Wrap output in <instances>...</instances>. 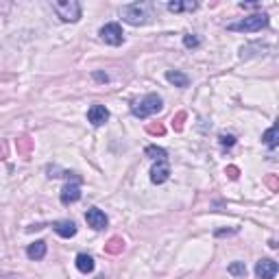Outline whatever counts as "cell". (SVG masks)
Wrapping results in <instances>:
<instances>
[{"label": "cell", "instance_id": "obj_1", "mask_svg": "<svg viewBox=\"0 0 279 279\" xmlns=\"http://www.w3.org/2000/svg\"><path fill=\"white\" fill-rule=\"evenodd\" d=\"M120 18L127 24L140 26V24L149 22V20L153 18V13H151V7L146 3H131V5H124L120 9Z\"/></svg>", "mask_w": 279, "mask_h": 279}, {"label": "cell", "instance_id": "obj_2", "mask_svg": "<svg viewBox=\"0 0 279 279\" xmlns=\"http://www.w3.org/2000/svg\"><path fill=\"white\" fill-rule=\"evenodd\" d=\"M162 96L157 94H146L144 98H140V101H135L133 105H131V114H133L135 118H149L153 114H157L159 109H162Z\"/></svg>", "mask_w": 279, "mask_h": 279}, {"label": "cell", "instance_id": "obj_3", "mask_svg": "<svg viewBox=\"0 0 279 279\" xmlns=\"http://www.w3.org/2000/svg\"><path fill=\"white\" fill-rule=\"evenodd\" d=\"M268 26V16L266 13H255V16H249L240 20V22H234L229 24L227 29L229 31H238V33H255V31H262Z\"/></svg>", "mask_w": 279, "mask_h": 279}, {"label": "cell", "instance_id": "obj_4", "mask_svg": "<svg viewBox=\"0 0 279 279\" xmlns=\"http://www.w3.org/2000/svg\"><path fill=\"white\" fill-rule=\"evenodd\" d=\"M52 9L63 22H77L81 18V5L77 0H52Z\"/></svg>", "mask_w": 279, "mask_h": 279}, {"label": "cell", "instance_id": "obj_5", "mask_svg": "<svg viewBox=\"0 0 279 279\" xmlns=\"http://www.w3.org/2000/svg\"><path fill=\"white\" fill-rule=\"evenodd\" d=\"M98 35H101V39L105 44L109 46H120L124 42V33H122V26L118 22H109L105 24L101 31H98Z\"/></svg>", "mask_w": 279, "mask_h": 279}, {"label": "cell", "instance_id": "obj_6", "mask_svg": "<svg viewBox=\"0 0 279 279\" xmlns=\"http://www.w3.org/2000/svg\"><path fill=\"white\" fill-rule=\"evenodd\" d=\"M85 221H88L90 227L96 229V231H101V229H105L109 225L107 216H105V212L98 210V207H90L88 212H85Z\"/></svg>", "mask_w": 279, "mask_h": 279}, {"label": "cell", "instance_id": "obj_7", "mask_svg": "<svg viewBox=\"0 0 279 279\" xmlns=\"http://www.w3.org/2000/svg\"><path fill=\"white\" fill-rule=\"evenodd\" d=\"M277 262L270 260V257H262L260 262L255 264V275L260 279H273L277 275Z\"/></svg>", "mask_w": 279, "mask_h": 279}, {"label": "cell", "instance_id": "obj_8", "mask_svg": "<svg viewBox=\"0 0 279 279\" xmlns=\"http://www.w3.org/2000/svg\"><path fill=\"white\" fill-rule=\"evenodd\" d=\"M88 120L94 124V127H101L109 120V109L105 107V105H92L88 109Z\"/></svg>", "mask_w": 279, "mask_h": 279}, {"label": "cell", "instance_id": "obj_9", "mask_svg": "<svg viewBox=\"0 0 279 279\" xmlns=\"http://www.w3.org/2000/svg\"><path fill=\"white\" fill-rule=\"evenodd\" d=\"M61 203L63 205H70V203H77L79 198H81V188H79V181H68L63 185V190H61Z\"/></svg>", "mask_w": 279, "mask_h": 279}, {"label": "cell", "instance_id": "obj_10", "mask_svg": "<svg viewBox=\"0 0 279 279\" xmlns=\"http://www.w3.org/2000/svg\"><path fill=\"white\" fill-rule=\"evenodd\" d=\"M168 177H170V168H168V164L166 162H157L155 166L151 168V181L153 183H166L168 181Z\"/></svg>", "mask_w": 279, "mask_h": 279}, {"label": "cell", "instance_id": "obj_11", "mask_svg": "<svg viewBox=\"0 0 279 279\" xmlns=\"http://www.w3.org/2000/svg\"><path fill=\"white\" fill-rule=\"evenodd\" d=\"M52 229H55V234H59L61 238L77 236V225L72 221H55V223H52Z\"/></svg>", "mask_w": 279, "mask_h": 279}, {"label": "cell", "instance_id": "obj_12", "mask_svg": "<svg viewBox=\"0 0 279 279\" xmlns=\"http://www.w3.org/2000/svg\"><path fill=\"white\" fill-rule=\"evenodd\" d=\"M166 79H168V83H172L175 88H188L190 85V77L179 70H168L166 72Z\"/></svg>", "mask_w": 279, "mask_h": 279}, {"label": "cell", "instance_id": "obj_13", "mask_svg": "<svg viewBox=\"0 0 279 279\" xmlns=\"http://www.w3.org/2000/svg\"><path fill=\"white\" fill-rule=\"evenodd\" d=\"M77 268L85 275L92 273V270H94V257L88 255V253H79L77 255Z\"/></svg>", "mask_w": 279, "mask_h": 279}, {"label": "cell", "instance_id": "obj_14", "mask_svg": "<svg viewBox=\"0 0 279 279\" xmlns=\"http://www.w3.org/2000/svg\"><path fill=\"white\" fill-rule=\"evenodd\" d=\"M26 255L31 257V260H42V257L46 255V242L44 240H37L29 244V249H26Z\"/></svg>", "mask_w": 279, "mask_h": 279}, {"label": "cell", "instance_id": "obj_15", "mask_svg": "<svg viewBox=\"0 0 279 279\" xmlns=\"http://www.w3.org/2000/svg\"><path fill=\"white\" fill-rule=\"evenodd\" d=\"M196 3L192 0H175V3H168V11L172 13H181V11H194L196 9Z\"/></svg>", "mask_w": 279, "mask_h": 279}, {"label": "cell", "instance_id": "obj_16", "mask_svg": "<svg viewBox=\"0 0 279 279\" xmlns=\"http://www.w3.org/2000/svg\"><path fill=\"white\" fill-rule=\"evenodd\" d=\"M262 140H264V144H266L268 149H275V146H277V140H279V127H277V124H273V127H270L266 133L262 135Z\"/></svg>", "mask_w": 279, "mask_h": 279}, {"label": "cell", "instance_id": "obj_17", "mask_svg": "<svg viewBox=\"0 0 279 279\" xmlns=\"http://www.w3.org/2000/svg\"><path fill=\"white\" fill-rule=\"evenodd\" d=\"M146 155L157 159V162H166V155H168V153H166L162 146H146Z\"/></svg>", "mask_w": 279, "mask_h": 279}, {"label": "cell", "instance_id": "obj_18", "mask_svg": "<svg viewBox=\"0 0 279 279\" xmlns=\"http://www.w3.org/2000/svg\"><path fill=\"white\" fill-rule=\"evenodd\" d=\"M227 270H229V275H234V277H244V275H247V266H244V262H231Z\"/></svg>", "mask_w": 279, "mask_h": 279}, {"label": "cell", "instance_id": "obj_19", "mask_svg": "<svg viewBox=\"0 0 279 279\" xmlns=\"http://www.w3.org/2000/svg\"><path fill=\"white\" fill-rule=\"evenodd\" d=\"M183 46L185 48H198V46H201V39H198L196 35H183Z\"/></svg>", "mask_w": 279, "mask_h": 279}, {"label": "cell", "instance_id": "obj_20", "mask_svg": "<svg viewBox=\"0 0 279 279\" xmlns=\"http://www.w3.org/2000/svg\"><path fill=\"white\" fill-rule=\"evenodd\" d=\"M234 142H236V140L231 135H221V144L223 146H234Z\"/></svg>", "mask_w": 279, "mask_h": 279}, {"label": "cell", "instance_id": "obj_21", "mask_svg": "<svg viewBox=\"0 0 279 279\" xmlns=\"http://www.w3.org/2000/svg\"><path fill=\"white\" fill-rule=\"evenodd\" d=\"M94 77L98 79V81H107V75H101V72H94Z\"/></svg>", "mask_w": 279, "mask_h": 279}]
</instances>
